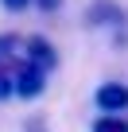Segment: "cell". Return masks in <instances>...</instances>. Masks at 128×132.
Wrapping results in <instances>:
<instances>
[{
    "instance_id": "1",
    "label": "cell",
    "mask_w": 128,
    "mask_h": 132,
    "mask_svg": "<svg viewBox=\"0 0 128 132\" xmlns=\"http://www.w3.org/2000/svg\"><path fill=\"white\" fill-rule=\"evenodd\" d=\"M86 23L89 27H116V35H120V43H124V35H128V20H124V12L113 4V0H93L89 4V12H86Z\"/></svg>"
},
{
    "instance_id": "2",
    "label": "cell",
    "mask_w": 128,
    "mask_h": 132,
    "mask_svg": "<svg viewBox=\"0 0 128 132\" xmlns=\"http://www.w3.org/2000/svg\"><path fill=\"white\" fill-rule=\"evenodd\" d=\"M23 58H27V39L20 51L0 58V101H12L16 97V82H20V70H23Z\"/></svg>"
},
{
    "instance_id": "3",
    "label": "cell",
    "mask_w": 128,
    "mask_h": 132,
    "mask_svg": "<svg viewBox=\"0 0 128 132\" xmlns=\"http://www.w3.org/2000/svg\"><path fill=\"white\" fill-rule=\"evenodd\" d=\"M93 101L101 105V113H120V109H128V86H120V82H101L97 93H93Z\"/></svg>"
},
{
    "instance_id": "4",
    "label": "cell",
    "mask_w": 128,
    "mask_h": 132,
    "mask_svg": "<svg viewBox=\"0 0 128 132\" xmlns=\"http://www.w3.org/2000/svg\"><path fill=\"white\" fill-rule=\"evenodd\" d=\"M93 132H128V120H120L116 113H101L93 120Z\"/></svg>"
},
{
    "instance_id": "5",
    "label": "cell",
    "mask_w": 128,
    "mask_h": 132,
    "mask_svg": "<svg viewBox=\"0 0 128 132\" xmlns=\"http://www.w3.org/2000/svg\"><path fill=\"white\" fill-rule=\"evenodd\" d=\"M20 47H23V39H20V35H8V31L0 35V58L12 54V51H20Z\"/></svg>"
},
{
    "instance_id": "6",
    "label": "cell",
    "mask_w": 128,
    "mask_h": 132,
    "mask_svg": "<svg viewBox=\"0 0 128 132\" xmlns=\"http://www.w3.org/2000/svg\"><path fill=\"white\" fill-rule=\"evenodd\" d=\"M0 4H4L8 12H23L27 4H35V0H0Z\"/></svg>"
},
{
    "instance_id": "7",
    "label": "cell",
    "mask_w": 128,
    "mask_h": 132,
    "mask_svg": "<svg viewBox=\"0 0 128 132\" xmlns=\"http://www.w3.org/2000/svg\"><path fill=\"white\" fill-rule=\"evenodd\" d=\"M58 4H62V0H35L39 12H58Z\"/></svg>"
}]
</instances>
